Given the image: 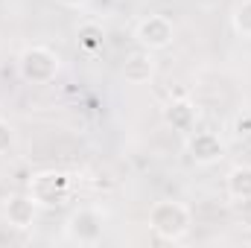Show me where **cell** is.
Returning <instances> with one entry per match:
<instances>
[{"mask_svg": "<svg viewBox=\"0 0 251 248\" xmlns=\"http://www.w3.org/2000/svg\"><path fill=\"white\" fill-rule=\"evenodd\" d=\"M237 134L240 137H251V114H243L237 120Z\"/></svg>", "mask_w": 251, "mask_h": 248, "instance_id": "obj_14", "label": "cell"}, {"mask_svg": "<svg viewBox=\"0 0 251 248\" xmlns=\"http://www.w3.org/2000/svg\"><path fill=\"white\" fill-rule=\"evenodd\" d=\"M246 243L251 246V225H249V231H246Z\"/></svg>", "mask_w": 251, "mask_h": 248, "instance_id": "obj_16", "label": "cell"}, {"mask_svg": "<svg viewBox=\"0 0 251 248\" xmlns=\"http://www.w3.org/2000/svg\"><path fill=\"white\" fill-rule=\"evenodd\" d=\"M123 79L128 85H146L155 79V59L149 50H140V53H131L123 64Z\"/></svg>", "mask_w": 251, "mask_h": 248, "instance_id": "obj_8", "label": "cell"}, {"mask_svg": "<svg viewBox=\"0 0 251 248\" xmlns=\"http://www.w3.org/2000/svg\"><path fill=\"white\" fill-rule=\"evenodd\" d=\"M76 41H79L82 50L100 53L102 44H105V29H102V24H97V21H82V24L76 26Z\"/></svg>", "mask_w": 251, "mask_h": 248, "instance_id": "obj_11", "label": "cell"}, {"mask_svg": "<svg viewBox=\"0 0 251 248\" xmlns=\"http://www.w3.org/2000/svg\"><path fill=\"white\" fill-rule=\"evenodd\" d=\"M184 152H187V158L193 164L210 167V164L225 158V143L213 131H190L187 140H184Z\"/></svg>", "mask_w": 251, "mask_h": 248, "instance_id": "obj_6", "label": "cell"}, {"mask_svg": "<svg viewBox=\"0 0 251 248\" xmlns=\"http://www.w3.org/2000/svg\"><path fill=\"white\" fill-rule=\"evenodd\" d=\"M3 219L15 231H29L38 219V201L29 193H12L3 204Z\"/></svg>", "mask_w": 251, "mask_h": 248, "instance_id": "obj_7", "label": "cell"}, {"mask_svg": "<svg viewBox=\"0 0 251 248\" xmlns=\"http://www.w3.org/2000/svg\"><path fill=\"white\" fill-rule=\"evenodd\" d=\"M102 234H105V219L94 207H79L64 222V237L76 246H97L102 243Z\"/></svg>", "mask_w": 251, "mask_h": 248, "instance_id": "obj_3", "label": "cell"}, {"mask_svg": "<svg viewBox=\"0 0 251 248\" xmlns=\"http://www.w3.org/2000/svg\"><path fill=\"white\" fill-rule=\"evenodd\" d=\"M149 228L155 237L167 240V243H178L184 240L193 228V213H190L187 204L181 201H173V198H164V201H155L149 207Z\"/></svg>", "mask_w": 251, "mask_h": 248, "instance_id": "obj_1", "label": "cell"}, {"mask_svg": "<svg viewBox=\"0 0 251 248\" xmlns=\"http://www.w3.org/2000/svg\"><path fill=\"white\" fill-rule=\"evenodd\" d=\"M231 26L237 35L251 38V0H240L231 12Z\"/></svg>", "mask_w": 251, "mask_h": 248, "instance_id": "obj_12", "label": "cell"}, {"mask_svg": "<svg viewBox=\"0 0 251 248\" xmlns=\"http://www.w3.org/2000/svg\"><path fill=\"white\" fill-rule=\"evenodd\" d=\"M134 38L143 50L155 53V50H167L176 38V26L167 15H146L137 21L134 26Z\"/></svg>", "mask_w": 251, "mask_h": 248, "instance_id": "obj_5", "label": "cell"}, {"mask_svg": "<svg viewBox=\"0 0 251 248\" xmlns=\"http://www.w3.org/2000/svg\"><path fill=\"white\" fill-rule=\"evenodd\" d=\"M59 70H62L59 53L44 44H32L18 56V76L29 85H47L59 76Z\"/></svg>", "mask_w": 251, "mask_h": 248, "instance_id": "obj_2", "label": "cell"}, {"mask_svg": "<svg viewBox=\"0 0 251 248\" xmlns=\"http://www.w3.org/2000/svg\"><path fill=\"white\" fill-rule=\"evenodd\" d=\"M59 6H64V9H85L91 0H56Z\"/></svg>", "mask_w": 251, "mask_h": 248, "instance_id": "obj_15", "label": "cell"}, {"mask_svg": "<svg viewBox=\"0 0 251 248\" xmlns=\"http://www.w3.org/2000/svg\"><path fill=\"white\" fill-rule=\"evenodd\" d=\"M29 196L38 201V207L64 204L67 196H70V178H67L64 173H56V170L38 173V175L29 178Z\"/></svg>", "mask_w": 251, "mask_h": 248, "instance_id": "obj_4", "label": "cell"}, {"mask_svg": "<svg viewBox=\"0 0 251 248\" xmlns=\"http://www.w3.org/2000/svg\"><path fill=\"white\" fill-rule=\"evenodd\" d=\"M164 123L170 125L173 131L190 134L193 125H196V105H193L190 99H173V102L164 108Z\"/></svg>", "mask_w": 251, "mask_h": 248, "instance_id": "obj_9", "label": "cell"}, {"mask_svg": "<svg viewBox=\"0 0 251 248\" xmlns=\"http://www.w3.org/2000/svg\"><path fill=\"white\" fill-rule=\"evenodd\" d=\"M12 143H15V131H12V125L6 123V120H0V155H6V152L12 149Z\"/></svg>", "mask_w": 251, "mask_h": 248, "instance_id": "obj_13", "label": "cell"}, {"mask_svg": "<svg viewBox=\"0 0 251 248\" xmlns=\"http://www.w3.org/2000/svg\"><path fill=\"white\" fill-rule=\"evenodd\" d=\"M225 190L234 201H249L251 198V164H240L225 175Z\"/></svg>", "mask_w": 251, "mask_h": 248, "instance_id": "obj_10", "label": "cell"}]
</instances>
